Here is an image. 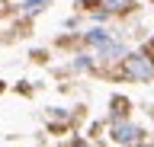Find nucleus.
Segmentation results:
<instances>
[{"mask_svg": "<svg viewBox=\"0 0 154 147\" xmlns=\"http://www.w3.org/2000/svg\"><path fill=\"white\" fill-rule=\"evenodd\" d=\"M0 93H3V80H0Z\"/></svg>", "mask_w": 154, "mask_h": 147, "instance_id": "nucleus-10", "label": "nucleus"}, {"mask_svg": "<svg viewBox=\"0 0 154 147\" xmlns=\"http://www.w3.org/2000/svg\"><path fill=\"white\" fill-rule=\"evenodd\" d=\"M128 115H132V102L116 93V96L109 99V118H112V122H122V118H128Z\"/></svg>", "mask_w": 154, "mask_h": 147, "instance_id": "nucleus-4", "label": "nucleus"}, {"mask_svg": "<svg viewBox=\"0 0 154 147\" xmlns=\"http://www.w3.org/2000/svg\"><path fill=\"white\" fill-rule=\"evenodd\" d=\"M32 61H35V64H45V61H48V51H32Z\"/></svg>", "mask_w": 154, "mask_h": 147, "instance_id": "nucleus-7", "label": "nucleus"}, {"mask_svg": "<svg viewBox=\"0 0 154 147\" xmlns=\"http://www.w3.org/2000/svg\"><path fill=\"white\" fill-rule=\"evenodd\" d=\"M132 147H154V141H138V144H132Z\"/></svg>", "mask_w": 154, "mask_h": 147, "instance_id": "nucleus-8", "label": "nucleus"}, {"mask_svg": "<svg viewBox=\"0 0 154 147\" xmlns=\"http://www.w3.org/2000/svg\"><path fill=\"white\" fill-rule=\"evenodd\" d=\"M116 77L128 80V83H154V58L148 51H135L128 58H119Z\"/></svg>", "mask_w": 154, "mask_h": 147, "instance_id": "nucleus-1", "label": "nucleus"}, {"mask_svg": "<svg viewBox=\"0 0 154 147\" xmlns=\"http://www.w3.org/2000/svg\"><path fill=\"white\" fill-rule=\"evenodd\" d=\"M144 131L141 125H135V122H128V118H122V122H112V141L116 144H122V147H132V144H138V141H144Z\"/></svg>", "mask_w": 154, "mask_h": 147, "instance_id": "nucleus-2", "label": "nucleus"}, {"mask_svg": "<svg viewBox=\"0 0 154 147\" xmlns=\"http://www.w3.org/2000/svg\"><path fill=\"white\" fill-rule=\"evenodd\" d=\"M77 7H80L84 13H90V10H96V7H100V0H80Z\"/></svg>", "mask_w": 154, "mask_h": 147, "instance_id": "nucleus-6", "label": "nucleus"}, {"mask_svg": "<svg viewBox=\"0 0 154 147\" xmlns=\"http://www.w3.org/2000/svg\"><path fill=\"white\" fill-rule=\"evenodd\" d=\"M100 10L109 16H125L138 10V0H100Z\"/></svg>", "mask_w": 154, "mask_h": 147, "instance_id": "nucleus-3", "label": "nucleus"}, {"mask_svg": "<svg viewBox=\"0 0 154 147\" xmlns=\"http://www.w3.org/2000/svg\"><path fill=\"white\" fill-rule=\"evenodd\" d=\"M144 51H148V54H151V58H154V39L148 42V48H144Z\"/></svg>", "mask_w": 154, "mask_h": 147, "instance_id": "nucleus-9", "label": "nucleus"}, {"mask_svg": "<svg viewBox=\"0 0 154 147\" xmlns=\"http://www.w3.org/2000/svg\"><path fill=\"white\" fill-rule=\"evenodd\" d=\"M45 10V0H23L19 3V16H26V19H32L35 13Z\"/></svg>", "mask_w": 154, "mask_h": 147, "instance_id": "nucleus-5", "label": "nucleus"}]
</instances>
